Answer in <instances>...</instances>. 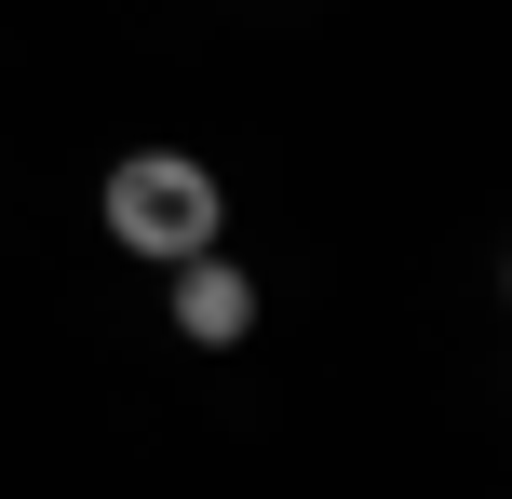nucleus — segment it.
Segmentation results:
<instances>
[{
    "label": "nucleus",
    "mask_w": 512,
    "mask_h": 499,
    "mask_svg": "<svg viewBox=\"0 0 512 499\" xmlns=\"http://www.w3.org/2000/svg\"><path fill=\"white\" fill-rule=\"evenodd\" d=\"M176 338L189 351H243L256 338V284L230 257H176Z\"/></svg>",
    "instance_id": "nucleus-2"
},
{
    "label": "nucleus",
    "mask_w": 512,
    "mask_h": 499,
    "mask_svg": "<svg viewBox=\"0 0 512 499\" xmlns=\"http://www.w3.org/2000/svg\"><path fill=\"white\" fill-rule=\"evenodd\" d=\"M95 216H108V243L122 257H216V230H230V189H216V162H189V149H122L108 162V189H95Z\"/></svg>",
    "instance_id": "nucleus-1"
}]
</instances>
